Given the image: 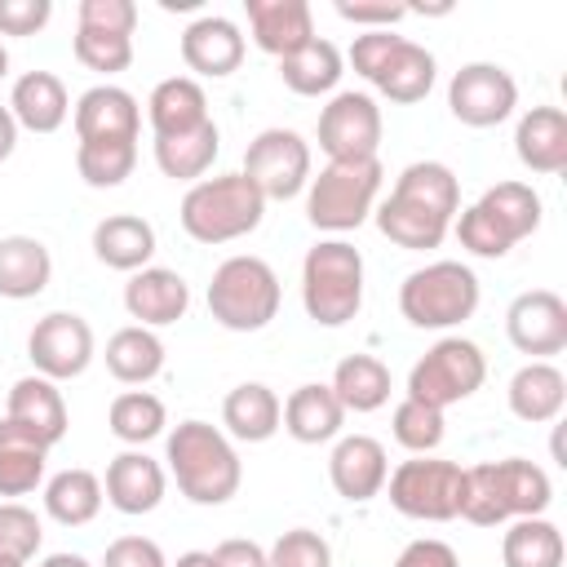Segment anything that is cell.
Listing matches in <instances>:
<instances>
[{
	"mask_svg": "<svg viewBox=\"0 0 567 567\" xmlns=\"http://www.w3.org/2000/svg\"><path fill=\"white\" fill-rule=\"evenodd\" d=\"M164 461H168V474L177 478V492L190 505H226L244 483V465L226 430L195 416L168 434Z\"/></svg>",
	"mask_w": 567,
	"mask_h": 567,
	"instance_id": "6da1fadb",
	"label": "cell"
},
{
	"mask_svg": "<svg viewBox=\"0 0 567 567\" xmlns=\"http://www.w3.org/2000/svg\"><path fill=\"white\" fill-rule=\"evenodd\" d=\"M177 217L195 244H230V239H244L261 226L266 199L244 173H221V177L195 182L182 195Z\"/></svg>",
	"mask_w": 567,
	"mask_h": 567,
	"instance_id": "7a4b0ae2",
	"label": "cell"
},
{
	"mask_svg": "<svg viewBox=\"0 0 567 567\" xmlns=\"http://www.w3.org/2000/svg\"><path fill=\"white\" fill-rule=\"evenodd\" d=\"M301 306L319 328H341L363 306V252L346 239H319L301 261Z\"/></svg>",
	"mask_w": 567,
	"mask_h": 567,
	"instance_id": "3957f363",
	"label": "cell"
},
{
	"mask_svg": "<svg viewBox=\"0 0 567 567\" xmlns=\"http://www.w3.org/2000/svg\"><path fill=\"white\" fill-rule=\"evenodd\" d=\"M279 301H284L279 275L270 270V261L252 252L226 257L208 279V315L226 332H261L279 315Z\"/></svg>",
	"mask_w": 567,
	"mask_h": 567,
	"instance_id": "277c9868",
	"label": "cell"
},
{
	"mask_svg": "<svg viewBox=\"0 0 567 567\" xmlns=\"http://www.w3.org/2000/svg\"><path fill=\"white\" fill-rule=\"evenodd\" d=\"M381 159H328L319 168V177H310L306 186V217L315 230L328 235H346L359 230L381 195Z\"/></svg>",
	"mask_w": 567,
	"mask_h": 567,
	"instance_id": "5b68a950",
	"label": "cell"
},
{
	"mask_svg": "<svg viewBox=\"0 0 567 567\" xmlns=\"http://www.w3.org/2000/svg\"><path fill=\"white\" fill-rule=\"evenodd\" d=\"M478 275L465 261H430L399 284V310L412 328H456L478 310Z\"/></svg>",
	"mask_w": 567,
	"mask_h": 567,
	"instance_id": "8992f818",
	"label": "cell"
},
{
	"mask_svg": "<svg viewBox=\"0 0 567 567\" xmlns=\"http://www.w3.org/2000/svg\"><path fill=\"white\" fill-rule=\"evenodd\" d=\"M487 381V359L474 341L465 337H443L434 341L408 372V399H421L439 412H447L452 403H465L470 394H478V385Z\"/></svg>",
	"mask_w": 567,
	"mask_h": 567,
	"instance_id": "52a82bcc",
	"label": "cell"
},
{
	"mask_svg": "<svg viewBox=\"0 0 567 567\" xmlns=\"http://www.w3.org/2000/svg\"><path fill=\"white\" fill-rule=\"evenodd\" d=\"M385 487H390V505L403 518L447 523V518H461L465 470L456 461H443V456H412L399 470H390Z\"/></svg>",
	"mask_w": 567,
	"mask_h": 567,
	"instance_id": "ba28073f",
	"label": "cell"
},
{
	"mask_svg": "<svg viewBox=\"0 0 567 567\" xmlns=\"http://www.w3.org/2000/svg\"><path fill=\"white\" fill-rule=\"evenodd\" d=\"M261 199H292L310 186V142L292 128H261L248 151H244V168H239Z\"/></svg>",
	"mask_w": 567,
	"mask_h": 567,
	"instance_id": "9c48e42d",
	"label": "cell"
},
{
	"mask_svg": "<svg viewBox=\"0 0 567 567\" xmlns=\"http://www.w3.org/2000/svg\"><path fill=\"white\" fill-rule=\"evenodd\" d=\"M514 106H518V84L496 62H465L447 80V111L465 128H496L514 115Z\"/></svg>",
	"mask_w": 567,
	"mask_h": 567,
	"instance_id": "30bf717a",
	"label": "cell"
},
{
	"mask_svg": "<svg viewBox=\"0 0 567 567\" xmlns=\"http://www.w3.org/2000/svg\"><path fill=\"white\" fill-rule=\"evenodd\" d=\"M381 106L372 93H332L319 111V151L328 159H377L381 151Z\"/></svg>",
	"mask_w": 567,
	"mask_h": 567,
	"instance_id": "8fae6325",
	"label": "cell"
},
{
	"mask_svg": "<svg viewBox=\"0 0 567 567\" xmlns=\"http://www.w3.org/2000/svg\"><path fill=\"white\" fill-rule=\"evenodd\" d=\"M27 359L49 381H75L93 363V328L75 310H49L27 337Z\"/></svg>",
	"mask_w": 567,
	"mask_h": 567,
	"instance_id": "7c38bea8",
	"label": "cell"
},
{
	"mask_svg": "<svg viewBox=\"0 0 567 567\" xmlns=\"http://www.w3.org/2000/svg\"><path fill=\"white\" fill-rule=\"evenodd\" d=\"M505 337L518 354L549 359L567 350V301L554 288H527L505 310Z\"/></svg>",
	"mask_w": 567,
	"mask_h": 567,
	"instance_id": "4fadbf2b",
	"label": "cell"
},
{
	"mask_svg": "<svg viewBox=\"0 0 567 567\" xmlns=\"http://www.w3.org/2000/svg\"><path fill=\"white\" fill-rule=\"evenodd\" d=\"M328 478H332L337 496H346L350 505H363V501L381 496L385 478H390V456H385L381 439H372V434H341L332 456H328Z\"/></svg>",
	"mask_w": 567,
	"mask_h": 567,
	"instance_id": "5bb4252c",
	"label": "cell"
},
{
	"mask_svg": "<svg viewBox=\"0 0 567 567\" xmlns=\"http://www.w3.org/2000/svg\"><path fill=\"white\" fill-rule=\"evenodd\" d=\"M124 310L128 319H137V328H168L177 319H186L190 310V288L177 270L168 266H146V270H133L128 284H124Z\"/></svg>",
	"mask_w": 567,
	"mask_h": 567,
	"instance_id": "9a60e30c",
	"label": "cell"
},
{
	"mask_svg": "<svg viewBox=\"0 0 567 567\" xmlns=\"http://www.w3.org/2000/svg\"><path fill=\"white\" fill-rule=\"evenodd\" d=\"M164 487H168L164 465H159L155 456H146L142 447H128V452L111 456V465H106V483H102V496H106V505H111V509H120V514L137 518V514L159 509Z\"/></svg>",
	"mask_w": 567,
	"mask_h": 567,
	"instance_id": "2e32d148",
	"label": "cell"
},
{
	"mask_svg": "<svg viewBox=\"0 0 567 567\" xmlns=\"http://www.w3.org/2000/svg\"><path fill=\"white\" fill-rule=\"evenodd\" d=\"M182 62L204 80H226L244 62V31L221 13H204L182 31Z\"/></svg>",
	"mask_w": 567,
	"mask_h": 567,
	"instance_id": "e0dca14e",
	"label": "cell"
},
{
	"mask_svg": "<svg viewBox=\"0 0 567 567\" xmlns=\"http://www.w3.org/2000/svg\"><path fill=\"white\" fill-rule=\"evenodd\" d=\"M4 416L13 425H22L27 434H35L44 447L62 443L66 439V399L58 390V381L31 372V377H18L9 385V399H4Z\"/></svg>",
	"mask_w": 567,
	"mask_h": 567,
	"instance_id": "ac0fdd59",
	"label": "cell"
},
{
	"mask_svg": "<svg viewBox=\"0 0 567 567\" xmlns=\"http://www.w3.org/2000/svg\"><path fill=\"white\" fill-rule=\"evenodd\" d=\"M252 44L270 58H288L315 40V13L306 0H244Z\"/></svg>",
	"mask_w": 567,
	"mask_h": 567,
	"instance_id": "d6986e66",
	"label": "cell"
},
{
	"mask_svg": "<svg viewBox=\"0 0 567 567\" xmlns=\"http://www.w3.org/2000/svg\"><path fill=\"white\" fill-rule=\"evenodd\" d=\"M71 120H75V137L80 142H102V137H133L137 142L142 106L120 84H93V89L80 93Z\"/></svg>",
	"mask_w": 567,
	"mask_h": 567,
	"instance_id": "ffe728a7",
	"label": "cell"
},
{
	"mask_svg": "<svg viewBox=\"0 0 567 567\" xmlns=\"http://www.w3.org/2000/svg\"><path fill=\"white\" fill-rule=\"evenodd\" d=\"M514 155L527 173L554 177L567 168V115L563 106H532L518 115L514 128Z\"/></svg>",
	"mask_w": 567,
	"mask_h": 567,
	"instance_id": "44dd1931",
	"label": "cell"
},
{
	"mask_svg": "<svg viewBox=\"0 0 567 567\" xmlns=\"http://www.w3.org/2000/svg\"><path fill=\"white\" fill-rule=\"evenodd\" d=\"M146 120H151V133L155 137H177V133H190L199 124H208V97H204V84L195 75H168L151 89L146 97Z\"/></svg>",
	"mask_w": 567,
	"mask_h": 567,
	"instance_id": "7402d4cb",
	"label": "cell"
},
{
	"mask_svg": "<svg viewBox=\"0 0 567 567\" xmlns=\"http://www.w3.org/2000/svg\"><path fill=\"white\" fill-rule=\"evenodd\" d=\"M93 257L111 270H146L155 257V226L137 213H111L93 226Z\"/></svg>",
	"mask_w": 567,
	"mask_h": 567,
	"instance_id": "603a6c76",
	"label": "cell"
},
{
	"mask_svg": "<svg viewBox=\"0 0 567 567\" xmlns=\"http://www.w3.org/2000/svg\"><path fill=\"white\" fill-rule=\"evenodd\" d=\"M9 111H13L18 128H27V133H58L71 115V97L53 71H27L13 80Z\"/></svg>",
	"mask_w": 567,
	"mask_h": 567,
	"instance_id": "cb8c5ba5",
	"label": "cell"
},
{
	"mask_svg": "<svg viewBox=\"0 0 567 567\" xmlns=\"http://www.w3.org/2000/svg\"><path fill=\"white\" fill-rule=\"evenodd\" d=\"M505 399H509V412H514L518 421L545 425V421H554V416L563 412V403H567V377H563L549 359H532V363H523V368L509 377Z\"/></svg>",
	"mask_w": 567,
	"mask_h": 567,
	"instance_id": "d4e9b609",
	"label": "cell"
},
{
	"mask_svg": "<svg viewBox=\"0 0 567 567\" xmlns=\"http://www.w3.org/2000/svg\"><path fill=\"white\" fill-rule=\"evenodd\" d=\"M221 425H226V434L239 439V443H266V439H275L279 425H284V403H279V394H275L270 385L244 381V385H235V390L221 399Z\"/></svg>",
	"mask_w": 567,
	"mask_h": 567,
	"instance_id": "484cf974",
	"label": "cell"
},
{
	"mask_svg": "<svg viewBox=\"0 0 567 567\" xmlns=\"http://www.w3.org/2000/svg\"><path fill=\"white\" fill-rule=\"evenodd\" d=\"M341 425H346V408L337 403L332 385H323V381H306L284 399L279 430H288L297 443H328L341 434Z\"/></svg>",
	"mask_w": 567,
	"mask_h": 567,
	"instance_id": "4316f807",
	"label": "cell"
},
{
	"mask_svg": "<svg viewBox=\"0 0 567 567\" xmlns=\"http://www.w3.org/2000/svg\"><path fill=\"white\" fill-rule=\"evenodd\" d=\"M53 257L35 235H4L0 239V297L31 301L49 288Z\"/></svg>",
	"mask_w": 567,
	"mask_h": 567,
	"instance_id": "83f0119b",
	"label": "cell"
},
{
	"mask_svg": "<svg viewBox=\"0 0 567 567\" xmlns=\"http://www.w3.org/2000/svg\"><path fill=\"white\" fill-rule=\"evenodd\" d=\"M492 474H496V492H501V505H505V518H540L554 501V487H549V474L527 461V456H505V461H492Z\"/></svg>",
	"mask_w": 567,
	"mask_h": 567,
	"instance_id": "f1b7e54d",
	"label": "cell"
},
{
	"mask_svg": "<svg viewBox=\"0 0 567 567\" xmlns=\"http://www.w3.org/2000/svg\"><path fill=\"white\" fill-rule=\"evenodd\" d=\"M390 195H399V199H408V204H416V208H425V213H434V217H443V221H452L456 213H461V182H456V173L447 168V164H439V159H416V164H408L399 177H394V190Z\"/></svg>",
	"mask_w": 567,
	"mask_h": 567,
	"instance_id": "f546056e",
	"label": "cell"
},
{
	"mask_svg": "<svg viewBox=\"0 0 567 567\" xmlns=\"http://www.w3.org/2000/svg\"><path fill=\"white\" fill-rule=\"evenodd\" d=\"M44 461H49V447L22 425H13L9 416H0V496L35 492L44 483Z\"/></svg>",
	"mask_w": 567,
	"mask_h": 567,
	"instance_id": "4dcf8cb0",
	"label": "cell"
},
{
	"mask_svg": "<svg viewBox=\"0 0 567 567\" xmlns=\"http://www.w3.org/2000/svg\"><path fill=\"white\" fill-rule=\"evenodd\" d=\"M434 75H439L434 53H430L425 44H416V40H403V44L390 53V62L381 66V75H377L372 84H377L381 97H390V102H399V106H412V102H421V97L434 89Z\"/></svg>",
	"mask_w": 567,
	"mask_h": 567,
	"instance_id": "1f68e13d",
	"label": "cell"
},
{
	"mask_svg": "<svg viewBox=\"0 0 567 567\" xmlns=\"http://www.w3.org/2000/svg\"><path fill=\"white\" fill-rule=\"evenodd\" d=\"M217 151H221V133H217L213 120L199 124V128H190V133H177V137H155V164H159V173L173 177V182H190V186L204 182V173L213 168Z\"/></svg>",
	"mask_w": 567,
	"mask_h": 567,
	"instance_id": "d6a6232c",
	"label": "cell"
},
{
	"mask_svg": "<svg viewBox=\"0 0 567 567\" xmlns=\"http://www.w3.org/2000/svg\"><path fill=\"white\" fill-rule=\"evenodd\" d=\"M106 372L120 381V385H146L164 372V341L151 332V328H120L111 332L106 341Z\"/></svg>",
	"mask_w": 567,
	"mask_h": 567,
	"instance_id": "836d02e7",
	"label": "cell"
},
{
	"mask_svg": "<svg viewBox=\"0 0 567 567\" xmlns=\"http://www.w3.org/2000/svg\"><path fill=\"white\" fill-rule=\"evenodd\" d=\"M328 385L346 412H377L390 403V368L377 354H346Z\"/></svg>",
	"mask_w": 567,
	"mask_h": 567,
	"instance_id": "e575fe53",
	"label": "cell"
},
{
	"mask_svg": "<svg viewBox=\"0 0 567 567\" xmlns=\"http://www.w3.org/2000/svg\"><path fill=\"white\" fill-rule=\"evenodd\" d=\"M102 478L93 470H62L44 483V514L62 527H84L102 514Z\"/></svg>",
	"mask_w": 567,
	"mask_h": 567,
	"instance_id": "d590c367",
	"label": "cell"
},
{
	"mask_svg": "<svg viewBox=\"0 0 567 567\" xmlns=\"http://www.w3.org/2000/svg\"><path fill=\"white\" fill-rule=\"evenodd\" d=\"M341 71H346L341 49H337L332 40H319V35H315L310 44H301L297 53L279 58V80H284L292 93H301V97L332 93L337 80H341Z\"/></svg>",
	"mask_w": 567,
	"mask_h": 567,
	"instance_id": "8d00e7d4",
	"label": "cell"
},
{
	"mask_svg": "<svg viewBox=\"0 0 567 567\" xmlns=\"http://www.w3.org/2000/svg\"><path fill=\"white\" fill-rule=\"evenodd\" d=\"M372 217H377V230H381L390 244L408 248V252H430V248H439V244L447 239V226H452V221H443V217H434V213H425V208H416V204H408V199H399V195H390L385 204H377Z\"/></svg>",
	"mask_w": 567,
	"mask_h": 567,
	"instance_id": "74e56055",
	"label": "cell"
},
{
	"mask_svg": "<svg viewBox=\"0 0 567 567\" xmlns=\"http://www.w3.org/2000/svg\"><path fill=\"white\" fill-rule=\"evenodd\" d=\"M567 545L563 532L540 514V518H514L501 536V563L505 567H563Z\"/></svg>",
	"mask_w": 567,
	"mask_h": 567,
	"instance_id": "f35d334b",
	"label": "cell"
},
{
	"mask_svg": "<svg viewBox=\"0 0 567 567\" xmlns=\"http://www.w3.org/2000/svg\"><path fill=\"white\" fill-rule=\"evenodd\" d=\"M474 204L496 221V230L509 244H518V239H527V235L540 230V195L527 182H496Z\"/></svg>",
	"mask_w": 567,
	"mask_h": 567,
	"instance_id": "ab89813d",
	"label": "cell"
},
{
	"mask_svg": "<svg viewBox=\"0 0 567 567\" xmlns=\"http://www.w3.org/2000/svg\"><path fill=\"white\" fill-rule=\"evenodd\" d=\"M106 425L120 443L128 447H142L151 439L164 434L168 425V412H164V399H155L151 390H124L111 399V412H106Z\"/></svg>",
	"mask_w": 567,
	"mask_h": 567,
	"instance_id": "60d3db41",
	"label": "cell"
},
{
	"mask_svg": "<svg viewBox=\"0 0 567 567\" xmlns=\"http://www.w3.org/2000/svg\"><path fill=\"white\" fill-rule=\"evenodd\" d=\"M137 164V142L133 137H102V142H80L75 146V173L93 190L120 186Z\"/></svg>",
	"mask_w": 567,
	"mask_h": 567,
	"instance_id": "b9f144b4",
	"label": "cell"
},
{
	"mask_svg": "<svg viewBox=\"0 0 567 567\" xmlns=\"http://www.w3.org/2000/svg\"><path fill=\"white\" fill-rule=\"evenodd\" d=\"M390 430H394V443H399V447H408L412 456H430V452L443 443L447 421H443L439 408H430V403L403 394V403H399L394 416H390Z\"/></svg>",
	"mask_w": 567,
	"mask_h": 567,
	"instance_id": "7bdbcfd3",
	"label": "cell"
},
{
	"mask_svg": "<svg viewBox=\"0 0 567 567\" xmlns=\"http://www.w3.org/2000/svg\"><path fill=\"white\" fill-rule=\"evenodd\" d=\"M75 62L89 66V71H102V75H115V71H128L133 62V35H115V31H93V27H75Z\"/></svg>",
	"mask_w": 567,
	"mask_h": 567,
	"instance_id": "ee69618b",
	"label": "cell"
},
{
	"mask_svg": "<svg viewBox=\"0 0 567 567\" xmlns=\"http://www.w3.org/2000/svg\"><path fill=\"white\" fill-rule=\"evenodd\" d=\"M40 540H44V527L35 509H27L22 501H4L0 505V558L31 563L40 554Z\"/></svg>",
	"mask_w": 567,
	"mask_h": 567,
	"instance_id": "f6af8a7d",
	"label": "cell"
},
{
	"mask_svg": "<svg viewBox=\"0 0 567 567\" xmlns=\"http://www.w3.org/2000/svg\"><path fill=\"white\" fill-rule=\"evenodd\" d=\"M270 567H332V545L315 527H288L266 549Z\"/></svg>",
	"mask_w": 567,
	"mask_h": 567,
	"instance_id": "bcb514c9",
	"label": "cell"
},
{
	"mask_svg": "<svg viewBox=\"0 0 567 567\" xmlns=\"http://www.w3.org/2000/svg\"><path fill=\"white\" fill-rule=\"evenodd\" d=\"M456 239H461V248L474 252V257H505V252L514 248L478 204L461 208V217H456Z\"/></svg>",
	"mask_w": 567,
	"mask_h": 567,
	"instance_id": "7dc6e473",
	"label": "cell"
},
{
	"mask_svg": "<svg viewBox=\"0 0 567 567\" xmlns=\"http://www.w3.org/2000/svg\"><path fill=\"white\" fill-rule=\"evenodd\" d=\"M75 27L133 35V27H137V4H133V0H80V9H75Z\"/></svg>",
	"mask_w": 567,
	"mask_h": 567,
	"instance_id": "c3c4849f",
	"label": "cell"
},
{
	"mask_svg": "<svg viewBox=\"0 0 567 567\" xmlns=\"http://www.w3.org/2000/svg\"><path fill=\"white\" fill-rule=\"evenodd\" d=\"M408 35H399V31H363V35H354V44H350V66L372 84L377 75H381V66L390 62V53L403 44Z\"/></svg>",
	"mask_w": 567,
	"mask_h": 567,
	"instance_id": "681fc988",
	"label": "cell"
},
{
	"mask_svg": "<svg viewBox=\"0 0 567 567\" xmlns=\"http://www.w3.org/2000/svg\"><path fill=\"white\" fill-rule=\"evenodd\" d=\"M53 18L49 0H0V35H35Z\"/></svg>",
	"mask_w": 567,
	"mask_h": 567,
	"instance_id": "f907efd6",
	"label": "cell"
},
{
	"mask_svg": "<svg viewBox=\"0 0 567 567\" xmlns=\"http://www.w3.org/2000/svg\"><path fill=\"white\" fill-rule=\"evenodd\" d=\"M102 567H168V558L151 536H115L102 554Z\"/></svg>",
	"mask_w": 567,
	"mask_h": 567,
	"instance_id": "816d5d0a",
	"label": "cell"
},
{
	"mask_svg": "<svg viewBox=\"0 0 567 567\" xmlns=\"http://www.w3.org/2000/svg\"><path fill=\"white\" fill-rule=\"evenodd\" d=\"M337 18L354 22V27H368V31H394V22L408 18V4H350V0H337Z\"/></svg>",
	"mask_w": 567,
	"mask_h": 567,
	"instance_id": "f5cc1de1",
	"label": "cell"
},
{
	"mask_svg": "<svg viewBox=\"0 0 567 567\" xmlns=\"http://www.w3.org/2000/svg\"><path fill=\"white\" fill-rule=\"evenodd\" d=\"M394 567H461L456 549L447 540H434V536H421V540H408L394 558Z\"/></svg>",
	"mask_w": 567,
	"mask_h": 567,
	"instance_id": "db71d44e",
	"label": "cell"
},
{
	"mask_svg": "<svg viewBox=\"0 0 567 567\" xmlns=\"http://www.w3.org/2000/svg\"><path fill=\"white\" fill-rule=\"evenodd\" d=\"M213 558H217V567H270L266 549H261L257 540H244V536L221 540V545L213 549Z\"/></svg>",
	"mask_w": 567,
	"mask_h": 567,
	"instance_id": "11a10c76",
	"label": "cell"
},
{
	"mask_svg": "<svg viewBox=\"0 0 567 567\" xmlns=\"http://www.w3.org/2000/svg\"><path fill=\"white\" fill-rule=\"evenodd\" d=\"M13 146H18V120L9 106H0V164L13 155Z\"/></svg>",
	"mask_w": 567,
	"mask_h": 567,
	"instance_id": "9f6ffc18",
	"label": "cell"
},
{
	"mask_svg": "<svg viewBox=\"0 0 567 567\" xmlns=\"http://www.w3.org/2000/svg\"><path fill=\"white\" fill-rule=\"evenodd\" d=\"M35 567H93V563H89L84 554H66V549H62V554H44Z\"/></svg>",
	"mask_w": 567,
	"mask_h": 567,
	"instance_id": "6f0895ef",
	"label": "cell"
},
{
	"mask_svg": "<svg viewBox=\"0 0 567 567\" xmlns=\"http://www.w3.org/2000/svg\"><path fill=\"white\" fill-rule=\"evenodd\" d=\"M173 567H217V558H213V549H186V554H177Z\"/></svg>",
	"mask_w": 567,
	"mask_h": 567,
	"instance_id": "680465c9",
	"label": "cell"
},
{
	"mask_svg": "<svg viewBox=\"0 0 567 567\" xmlns=\"http://www.w3.org/2000/svg\"><path fill=\"white\" fill-rule=\"evenodd\" d=\"M4 75H9V49L0 44V80H4Z\"/></svg>",
	"mask_w": 567,
	"mask_h": 567,
	"instance_id": "91938a15",
	"label": "cell"
},
{
	"mask_svg": "<svg viewBox=\"0 0 567 567\" xmlns=\"http://www.w3.org/2000/svg\"><path fill=\"white\" fill-rule=\"evenodd\" d=\"M0 567H27V563H18V558H0Z\"/></svg>",
	"mask_w": 567,
	"mask_h": 567,
	"instance_id": "94428289",
	"label": "cell"
}]
</instances>
